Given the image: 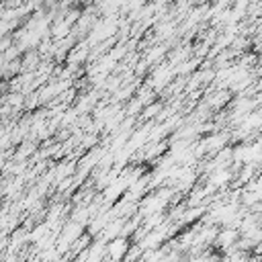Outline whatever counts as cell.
<instances>
[{"mask_svg":"<svg viewBox=\"0 0 262 262\" xmlns=\"http://www.w3.org/2000/svg\"><path fill=\"white\" fill-rule=\"evenodd\" d=\"M106 250H108V256L111 258H115V260H121L123 256H125V252L129 250V246H127V239L125 237H113L111 242H108V246H106Z\"/></svg>","mask_w":262,"mask_h":262,"instance_id":"cell-1","label":"cell"},{"mask_svg":"<svg viewBox=\"0 0 262 262\" xmlns=\"http://www.w3.org/2000/svg\"><path fill=\"white\" fill-rule=\"evenodd\" d=\"M239 239V231L237 229H233V227H227V229H223L221 233H217V237H215V242H217V246L219 248H227V246H235V242Z\"/></svg>","mask_w":262,"mask_h":262,"instance_id":"cell-2","label":"cell"},{"mask_svg":"<svg viewBox=\"0 0 262 262\" xmlns=\"http://www.w3.org/2000/svg\"><path fill=\"white\" fill-rule=\"evenodd\" d=\"M231 180V172L225 170V168H217L215 174L211 176V186H223Z\"/></svg>","mask_w":262,"mask_h":262,"instance_id":"cell-3","label":"cell"},{"mask_svg":"<svg viewBox=\"0 0 262 262\" xmlns=\"http://www.w3.org/2000/svg\"><path fill=\"white\" fill-rule=\"evenodd\" d=\"M158 111H160V104H151L145 108V117H154V113H158Z\"/></svg>","mask_w":262,"mask_h":262,"instance_id":"cell-4","label":"cell"}]
</instances>
